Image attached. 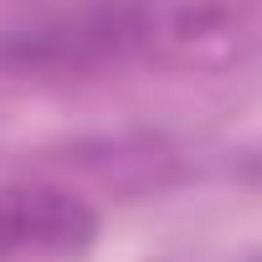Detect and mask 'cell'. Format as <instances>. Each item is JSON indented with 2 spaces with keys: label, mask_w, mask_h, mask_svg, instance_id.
Here are the masks:
<instances>
[{
  "label": "cell",
  "mask_w": 262,
  "mask_h": 262,
  "mask_svg": "<svg viewBox=\"0 0 262 262\" xmlns=\"http://www.w3.org/2000/svg\"><path fill=\"white\" fill-rule=\"evenodd\" d=\"M247 0H62L0 31L11 77H108L139 67H190L236 47Z\"/></svg>",
  "instance_id": "6da1fadb"
},
{
  "label": "cell",
  "mask_w": 262,
  "mask_h": 262,
  "mask_svg": "<svg viewBox=\"0 0 262 262\" xmlns=\"http://www.w3.org/2000/svg\"><path fill=\"white\" fill-rule=\"evenodd\" d=\"M257 262H262V257H257Z\"/></svg>",
  "instance_id": "3957f363"
},
{
  "label": "cell",
  "mask_w": 262,
  "mask_h": 262,
  "mask_svg": "<svg viewBox=\"0 0 262 262\" xmlns=\"http://www.w3.org/2000/svg\"><path fill=\"white\" fill-rule=\"evenodd\" d=\"M98 211L88 195L57 180L0 185V262H72L98 242Z\"/></svg>",
  "instance_id": "7a4b0ae2"
}]
</instances>
